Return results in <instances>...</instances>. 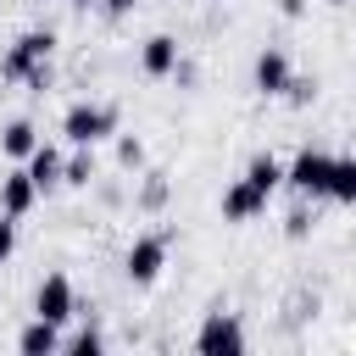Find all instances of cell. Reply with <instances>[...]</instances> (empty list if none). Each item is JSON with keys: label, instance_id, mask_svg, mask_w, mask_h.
Here are the masks:
<instances>
[{"label": "cell", "instance_id": "cell-18", "mask_svg": "<svg viewBox=\"0 0 356 356\" xmlns=\"http://www.w3.org/2000/svg\"><path fill=\"white\" fill-rule=\"evenodd\" d=\"M284 100H289V106H312V100H317V78H300V72H289V83H284Z\"/></svg>", "mask_w": 356, "mask_h": 356}, {"label": "cell", "instance_id": "cell-26", "mask_svg": "<svg viewBox=\"0 0 356 356\" xmlns=\"http://www.w3.org/2000/svg\"><path fill=\"white\" fill-rule=\"evenodd\" d=\"M72 6H89V0H72Z\"/></svg>", "mask_w": 356, "mask_h": 356}, {"label": "cell", "instance_id": "cell-14", "mask_svg": "<svg viewBox=\"0 0 356 356\" xmlns=\"http://www.w3.org/2000/svg\"><path fill=\"white\" fill-rule=\"evenodd\" d=\"M33 145H39V134H33V122H28V117L6 122V134H0V150H6V156L28 161V156H33Z\"/></svg>", "mask_w": 356, "mask_h": 356}, {"label": "cell", "instance_id": "cell-9", "mask_svg": "<svg viewBox=\"0 0 356 356\" xmlns=\"http://www.w3.org/2000/svg\"><path fill=\"white\" fill-rule=\"evenodd\" d=\"M284 83H289V56H284L278 44H267V50L256 56V89H261V95H284Z\"/></svg>", "mask_w": 356, "mask_h": 356}, {"label": "cell", "instance_id": "cell-15", "mask_svg": "<svg viewBox=\"0 0 356 356\" xmlns=\"http://www.w3.org/2000/svg\"><path fill=\"white\" fill-rule=\"evenodd\" d=\"M61 184H72V189H89V184H95V156H89V145H78V156L61 161Z\"/></svg>", "mask_w": 356, "mask_h": 356}, {"label": "cell", "instance_id": "cell-12", "mask_svg": "<svg viewBox=\"0 0 356 356\" xmlns=\"http://www.w3.org/2000/svg\"><path fill=\"white\" fill-rule=\"evenodd\" d=\"M33 195H39V189H33V178H28V167H22V172H11V178L0 184V211H11V217H22V211L33 206Z\"/></svg>", "mask_w": 356, "mask_h": 356}, {"label": "cell", "instance_id": "cell-25", "mask_svg": "<svg viewBox=\"0 0 356 356\" xmlns=\"http://www.w3.org/2000/svg\"><path fill=\"white\" fill-rule=\"evenodd\" d=\"M328 6H350V0H328Z\"/></svg>", "mask_w": 356, "mask_h": 356}, {"label": "cell", "instance_id": "cell-21", "mask_svg": "<svg viewBox=\"0 0 356 356\" xmlns=\"http://www.w3.org/2000/svg\"><path fill=\"white\" fill-rule=\"evenodd\" d=\"M161 200H167V178H161V172H150V178H145V189H139V206H145V211H156Z\"/></svg>", "mask_w": 356, "mask_h": 356}, {"label": "cell", "instance_id": "cell-20", "mask_svg": "<svg viewBox=\"0 0 356 356\" xmlns=\"http://www.w3.org/2000/svg\"><path fill=\"white\" fill-rule=\"evenodd\" d=\"M117 161H122L128 172H134V167H145V145H139L134 134H122V139H117Z\"/></svg>", "mask_w": 356, "mask_h": 356}, {"label": "cell", "instance_id": "cell-11", "mask_svg": "<svg viewBox=\"0 0 356 356\" xmlns=\"http://www.w3.org/2000/svg\"><path fill=\"white\" fill-rule=\"evenodd\" d=\"M323 200L356 206V156H334V167H328V195H323Z\"/></svg>", "mask_w": 356, "mask_h": 356}, {"label": "cell", "instance_id": "cell-8", "mask_svg": "<svg viewBox=\"0 0 356 356\" xmlns=\"http://www.w3.org/2000/svg\"><path fill=\"white\" fill-rule=\"evenodd\" d=\"M139 67H145L150 78H167V72L178 67V39H172V33H150L145 50H139Z\"/></svg>", "mask_w": 356, "mask_h": 356}, {"label": "cell", "instance_id": "cell-13", "mask_svg": "<svg viewBox=\"0 0 356 356\" xmlns=\"http://www.w3.org/2000/svg\"><path fill=\"white\" fill-rule=\"evenodd\" d=\"M28 178H33V189H56V184H61V156H56L50 145H33V156H28Z\"/></svg>", "mask_w": 356, "mask_h": 356}, {"label": "cell", "instance_id": "cell-23", "mask_svg": "<svg viewBox=\"0 0 356 356\" xmlns=\"http://www.w3.org/2000/svg\"><path fill=\"white\" fill-rule=\"evenodd\" d=\"M278 11H284V17H300V11H306V0H278Z\"/></svg>", "mask_w": 356, "mask_h": 356}, {"label": "cell", "instance_id": "cell-1", "mask_svg": "<svg viewBox=\"0 0 356 356\" xmlns=\"http://www.w3.org/2000/svg\"><path fill=\"white\" fill-rule=\"evenodd\" d=\"M61 134H67L72 145H100V139H111V134H117V106L78 100V106H67V117H61Z\"/></svg>", "mask_w": 356, "mask_h": 356}, {"label": "cell", "instance_id": "cell-7", "mask_svg": "<svg viewBox=\"0 0 356 356\" xmlns=\"http://www.w3.org/2000/svg\"><path fill=\"white\" fill-rule=\"evenodd\" d=\"M261 206H267V189H256L250 178H239V184L222 189V222H250Z\"/></svg>", "mask_w": 356, "mask_h": 356}, {"label": "cell", "instance_id": "cell-24", "mask_svg": "<svg viewBox=\"0 0 356 356\" xmlns=\"http://www.w3.org/2000/svg\"><path fill=\"white\" fill-rule=\"evenodd\" d=\"M134 6H139V0H106V11H111V17H122V11H134Z\"/></svg>", "mask_w": 356, "mask_h": 356}, {"label": "cell", "instance_id": "cell-4", "mask_svg": "<svg viewBox=\"0 0 356 356\" xmlns=\"http://www.w3.org/2000/svg\"><path fill=\"white\" fill-rule=\"evenodd\" d=\"M328 167H334V156L306 145V150L284 167V184H289L295 195H306V200H323V195H328Z\"/></svg>", "mask_w": 356, "mask_h": 356}, {"label": "cell", "instance_id": "cell-16", "mask_svg": "<svg viewBox=\"0 0 356 356\" xmlns=\"http://www.w3.org/2000/svg\"><path fill=\"white\" fill-rule=\"evenodd\" d=\"M245 178H250L256 189H267V195H273V189L284 184V167H278V156H256V161L245 167Z\"/></svg>", "mask_w": 356, "mask_h": 356}, {"label": "cell", "instance_id": "cell-19", "mask_svg": "<svg viewBox=\"0 0 356 356\" xmlns=\"http://www.w3.org/2000/svg\"><path fill=\"white\" fill-rule=\"evenodd\" d=\"M67 350H78V356H95V350H106V339H100V328L89 323V328H78V334L67 339Z\"/></svg>", "mask_w": 356, "mask_h": 356}, {"label": "cell", "instance_id": "cell-10", "mask_svg": "<svg viewBox=\"0 0 356 356\" xmlns=\"http://www.w3.org/2000/svg\"><path fill=\"white\" fill-rule=\"evenodd\" d=\"M17 350H22V356H50V350H61V334H56V323L33 317V323L17 334Z\"/></svg>", "mask_w": 356, "mask_h": 356}, {"label": "cell", "instance_id": "cell-3", "mask_svg": "<svg viewBox=\"0 0 356 356\" xmlns=\"http://www.w3.org/2000/svg\"><path fill=\"white\" fill-rule=\"evenodd\" d=\"M50 50H56V33H50V28H28V33L0 56V78H11V83H17V78H28L33 67H44V61H50Z\"/></svg>", "mask_w": 356, "mask_h": 356}, {"label": "cell", "instance_id": "cell-22", "mask_svg": "<svg viewBox=\"0 0 356 356\" xmlns=\"http://www.w3.org/2000/svg\"><path fill=\"white\" fill-rule=\"evenodd\" d=\"M11 250H17V217L0 211V261H11Z\"/></svg>", "mask_w": 356, "mask_h": 356}, {"label": "cell", "instance_id": "cell-6", "mask_svg": "<svg viewBox=\"0 0 356 356\" xmlns=\"http://www.w3.org/2000/svg\"><path fill=\"white\" fill-rule=\"evenodd\" d=\"M72 312H78L72 278H67V273H50V278H44V284L33 289V317H44V323H56V328H61V323H67Z\"/></svg>", "mask_w": 356, "mask_h": 356}, {"label": "cell", "instance_id": "cell-2", "mask_svg": "<svg viewBox=\"0 0 356 356\" xmlns=\"http://www.w3.org/2000/svg\"><path fill=\"white\" fill-rule=\"evenodd\" d=\"M167 250H172V228H161V234H139V239L128 245V256H122V273H128L134 284H156L161 267H167Z\"/></svg>", "mask_w": 356, "mask_h": 356}, {"label": "cell", "instance_id": "cell-17", "mask_svg": "<svg viewBox=\"0 0 356 356\" xmlns=\"http://www.w3.org/2000/svg\"><path fill=\"white\" fill-rule=\"evenodd\" d=\"M312 228H317V211H312L306 195H300V206H289V217H284V234H289V239H306Z\"/></svg>", "mask_w": 356, "mask_h": 356}, {"label": "cell", "instance_id": "cell-5", "mask_svg": "<svg viewBox=\"0 0 356 356\" xmlns=\"http://www.w3.org/2000/svg\"><path fill=\"white\" fill-rule=\"evenodd\" d=\"M195 350L200 356H234V350H245V328H239V317L234 312H206V323H200V334H195Z\"/></svg>", "mask_w": 356, "mask_h": 356}]
</instances>
